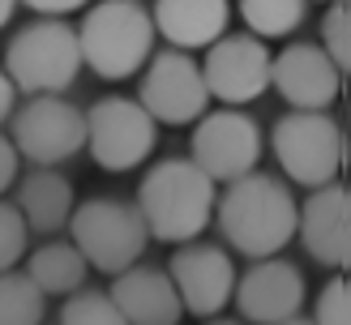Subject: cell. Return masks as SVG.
I'll use <instances>...</instances> for the list:
<instances>
[{"instance_id":"6da1fadb","label":"cell","mask_w":351,"mask_h":325,"mask_svg":"<svg viewBox=\"0 0 351 325\" xmlns=\"http://www.w3.org/2000/svg\"><path fill=\"white\" fill-rule=\"evenodd\" d=\"M215 214L227 244L257 261H270L295 239V197L283 180L266 171L227 184Z\"/></svg>"},{"instance_id":"7a4b0ae2","label":"cell","mask_w":351,"mask_h":325,"mask_svg":"<svg viewBox=\"0 0 351 325\" xmlns=\"http://www.w3.org/2000/svg\"><path fill=\"white\" fill-rule=\"evenodd\" d=\"M133 205L154 239L180 248L193 244L206 231V222L215 218V184L189 159H163L142 176Z\"/></svg>"},{"instance_id":"3957f363","label":"cell","mask_w":351,"mask_h":325,"mask_svg":"<svg viewBox=\"0 0 351 325\" xmlns=\"http://www.w3.org/2000/svg\"><path fill=\"white\" fill-rule=\"evenodd\" d=\"M73 34H77L82 64L90 73H99L103 81L133 77L150 60V47H154L150 9L137 5V0H103V5H90Z\"/></svg>"},{"instance_id":"277c9868","label":"cell","mask_w":351,"mask_h":325,"mask_svg":"<svg viewBox=\"0 0 351 325\" xmlns=\"http://www.w3.org/2000/svg\"><path fill=\"white\" fill-rule=\"evenodd\" d=\"M5 77L17 94L30 99H60L82 73L77 34L64 22H30L5 47Z\"/></svg>"},{"instance_id":"5b68a950","label":"cell","mask_w":351,"mask_h":325,"mask_svg":"<svg viewBox=\"0 0 351 325\" xmlns=\"http://www.w3.org/2000/svg\"><path fill=\"white\" fill-rule=\"evenodd\" d=\"M69 235H73L69 244L82 252V261L90 270L112 274V278L142 261L146 239H150L137 205L120 197H86L82 205H73Z\"/></svg>"},{"instance_id":"8992f818","label":"cell","mask_w":351,"mask_h":325,"mask_svg":"<svg viewBox=\"0 0 351 325\" xmlns=\"http://www.w3.org/2000/svg\"><path fill=\"white\" fill-rule=\"evenodd\" d=\"M270 146H274V159L283 163V171L304 188L339 184V171L347 163L343 125L330 112H287V116H278L274 129H270Z\"/></svg>"},{"instance_id":"52a82bcc","label":"cell","mask_w":351,"mask_h":325,"mask_svg":"<svg viewBox=\"0 0 351 325\" xmlns=\"http://www.w3.org/2000/svg\"><path fill=\"white\" fill-rule=\"evenodd\" d=\"M257 159H261V125L249 112L223 107V112H206L197 120L189 163L210 184H236L244 176H253Z\"/></svg>"},{"instance_id":"ba28073f","label":"cell","mask_w":351,"mask_h":325,"mask_svg":"<svg viewBox=\"0 0 351 325\" xmlns=\"http://www.w3.org/2000/svg\"><path fill=\"white\" fill-rule=\"evenodd\" d=\"M159 142V125L137 107V99L108 94L86 112V146L103 171H133L150 159Z\"/></svg>"},{"instance_id":"9c48e42d","label":"cell","mask_w":351,"mask_h":325,"mask_svg":"<svg viewBox=\"0 0 351 325\" xmlns=\"http://www.w3.org/2000/svg\"><path fill=\"white\" fill-rule=\"evenodd\" d=\"M13 150L34 167H56L86 146V112L69 99H30L13 112Z\"/></svg>"},{"instance_id":"30bf717a","label":"cell","mask_w":351,"mask_h":325,"mask_svg":"<svg viewBox=\"0 0 351 325\" xmlns=\"http://www.w3.org/2000/svg\"><path fill=\"white\" fill-rule=\"evenodd\" d=\"M206 81L202 68L184 51H159L146 64L142 90H137V107H142L154 125H193L206 116Z\"/></svg>"},{"instance_id":"8fae6325","label":"cell","mask_w":351,"mask_h":325,"mask_svg":"<svg viewBox=\"0 0 351 325\" xmlns=\"http://www.w3.org/2000/svg\"><path fill=\"white\" fill-rule=\"evenodd\" d=\"M202 81L210 99H223L227 107H244L270 90V51L253 34H223V39L206 51Z\"/></svg>"},{"instance_id":"7c38bea8","label":"cell","mask_w":351,"mask_h":325,"mask_svg":"<svg viewBox=\"0 0 351 325\" xmlns=\"http://www.w3.org/2000/svg\"><path fill=\"white\" fill-rule=\"evenodd\" d=\"M167 278L180 296V308L202 321H215L223 304H232L236 291V265L219 244H180L167 261Z\"/></svg>"},{"instance_id":"4fadbf2b","label":"cell","mask_w":351,"mask_h":325,"mask_svg":"<svg viewBox=\"0 0 351 325\" xmlns=\"http://www.w3.org/2000/svg\"><path fill=\"white\" fill-rule=\"evenodd\" d=\"M232 304L249 325H287L304 308V274L283 257L249 265V274H236Z\"/></svg>"},{"instance_id":"5bb4252c","label":"cell","mask_w":351,"mask_h":325,"mask_svg":"<svg viewBox=\"0 0 351 325\" xmlns=\"http://www.w3.org/2000/svg\"><path fill=\"white\" fill-rule=\"evenodd\" d=\"M270 86L291 103V112H326L343 94V73L317 43H291L270 56Z\"/></svg>"},{"instance_id":"9a60e30c","label":"cell","mask_w":351,"mask_h":325,"mask_svg":"<svg viewBox=\"0 0 351 325\" xmlns=\"http://www.w3.org/2000/svg\"><path fill=\"white\" fill-rule=\"evenodd\" d=\"M295 235L317 265L343 270L351 261V201L343 184L313 188L304 205H295Z\"/></svg>"},{"instance_id":"2e32d148","label":"cell","mask_w":351,"mask_h":325,"mask_svg":"<svg viewBox=\"0 0 351 325\" xmlns=\"http://www.w3.org/2000/svg\"><path fill=\"white\" fill-rule=\"evenodd\" d=\"M108 300L125 317V325H180L184 317L180 296H176L167 270L159 265H133L125 274H116Z\"/></svg>"},{"instance_id":"e0dca14e","label":"cell","mask_w":351,"mask_h":325,"mask_svg":"<svg viewBox=\"0 0 351 325\" xmlns=\"http://www.w3.org/2000/svg\"><path fill=\"white\" fill-rule=\"evenodd\" d=\"M232 5L223 0H159L150 9V26L154 34H163L171 51H189L193 47H215L227 30Z\"/></svg>"},{"instance_id":"ac0fdd59","label":"cell","mask_w":351,"mask_h":325,"mask_svg":"<svg viewBox=\"0 0 351 325\" xmlns=\"http://www.w3.org/2000/svg\"><path fill=\"white\" fill-rule=\"evenodd\" d=\"M13 205L26 222V231H60L69 227V214H73V184L56 167H34L17 188Z\"/></svg>"},{"instance_id":"d6986e66","label":"cell","mask_w":351,"mask_h":325,"mask_svg":"<svg viewBox=\"0 0 351 325\" xmlns=\"http://www.w3.org/2000/svg\"><path fill=\"white\" fill-rule=\"evenodd\" d=\"M26 278L34 283L39 296H73V291L86 287V274L90 265L82 261V252L73 244H64V239H51V244L34 248L26 257Z\"/></svg>"},{"instance_id":"ffe728a7","label":"cell","mask_w":351,"mask_h":325,"mask_svg":"<svg viewBox=\"0 0 351 325\" xmlns=\"http://www.w3.org/2000/svg\"><path fill=\"white\" fill-rule=\"evenodd\" d=\"M304 13V0H244L240 5V17L253 30V39H283V34L300 30Z\"/></svg>"},{"instance_id":"44dd1931","label":"cell","mask_w":351,"mask_h":325,"mask_svg":"<svg viewBox=\"0 0 351 325\" xmlns=\"http://www.w3.org/2000/svg\"><path fill=\"white\" fill-rule=\"evenodd\" d=\"M47 300L34 291L26 274H0V325H43Z\"/></svg>"},{"instance_id":"7402d4cb","label":"cell","mask_w":351,"mask_h":325,"mask_svg":"<svg viewBox=\"0 0 351 325\" xmlns=\"http://www.w3.org/2000/svg\"><path fill=\"white\" fill-rule=\"evenodd\" d=\"M326 60L339 68V73H347L351 68V5H330L326 9V22H322V43Z\"/></svg>"},{"instance_id":"603a6c76","label":"cell","mask_w":351,"mask_h":325,"mask_svg":"<svg viewBox=\"0 0 351 325\" xmlns=\"http://www.w3.org/2000/svg\"><path fill=\"white\" fill-rule=\"evenodd\" d=\"M60 325H125V317L112 308L108 291H73V300L60 308Z\"/></svg>"},{"instance_id":"cb8c5ba5","label":"cell","mask_w":351,"mask_h":325,"mask_svg":"<svg viewBox=\"0 0 351 325\" xmlns=\"http://www.w3.org/2000/svg\"><path fill=\"white\" fill-rule=\"evenodd\" d=\"M26 244H30V231H26L22 214H17V205L0 201V274H9L17 261H22Z\"/></svg>"},{"instance_id":"d4e9b609","label":"cell","mask_w":351,"mask_h":325,"mask_svg":"<svg viewBox=\"0 0 351 325\" xmlns=\"http://www.w3.org/2000/svg\"><path fill=\"white\" fill-rule=\"evenodd\" d=\"M313 325H351V287H347V278H330L322 287Z\"/></svg>"},{"instance_id":"484cf974","label":"cell","mask_w":351,"mask_h":325,"mask_svg":"<svg viewBox=\"0 0 351 325\" xmlns=\"http://www.w3.org/2000/svg\"><path fill=\"white\" fill-rule=\"evenodd\" d=\"M77 9H82L77 0H30V13H34V22H60V17L77 13Z\"/></svg>"},{"instance_id":"4316f807","label":"cell","mask_w":351,"mask_h":325,"mask_svg":"<svg viewBox=\"0 0 351 325\" xmlns=\"http://www.w3.org/2000/svg\"><path fill=\"white\" fill-rule=\"evenodd\" d=\"M17 167H22V159H17L13 142L0 133V193H9V184L17 180Z\"/></svg>"},{"instance_id":"83f0119b","label":"cell","mask_w":351,"mask_h":325,"mask_svg":"<svg viewBox=\"0 0 351 325\" xmlns=\"http://www.w3.org/2000/svg\"><path fill=\"white\" fill-rule=\"evenodd\" d=\"M13 112H17V90L9 86L5 68H0V125H5V120H13Z\"/></svg>"},{"instance_id":"f1b7e54d","label":"cell","mask_w":351,"mask_h":325,"mask_svg":"<svg viewBox=\"0 0 351 325\" xmlns=\"http://www.w3.org/2000/svg\"><path fill=\"white\" fill-rule=\"evenodd\" d=\"M13 13H17L13 0H0V26H9V22H13Z\"/></svg>"},{"instance_id":"f546056e","label":"cell","mask_w":351,"mask_h":325,"mask_svg":"<svg viewBox=\"0 0 351 325\" xmlns=\"http://www.w3.org/2000/svg\"><path fill=\"white\" fill-rule=\"evenodd\" d=\"M206 325H240V321H219V317H215V321H206Z\"/></svg>"},{"instance_id":"4dcf8cb0","label":"cell","mask_w":351,"mask_h":325,"mask_svg":"<svg viewBox=\"0 0 351 325\" xmlns=\"http://www.w3.org/2000/svg\"><path fill=\"white\" fill-rule=\"evenodd\" d=\"M287 325H313V321H304V317H295V321H287Z\"/></svg>"}]
</instances>
